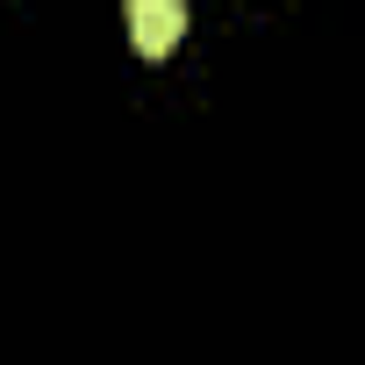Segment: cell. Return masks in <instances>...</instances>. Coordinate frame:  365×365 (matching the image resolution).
<instances>
[{"instance_id":"obj_1","label":"cell","mask_w":365,"mask_h":365,"mask_svg":"<svg viewBox=\"0 0 365 365\" xmlns=\"http://www.w3.org/2000/svg\"><path fill=\"white\" fill-rule=\"evenodd\" d=\"M129 43L143 58H172V43L187 36V0H129Z\"/></svg>"}]
</instances>
